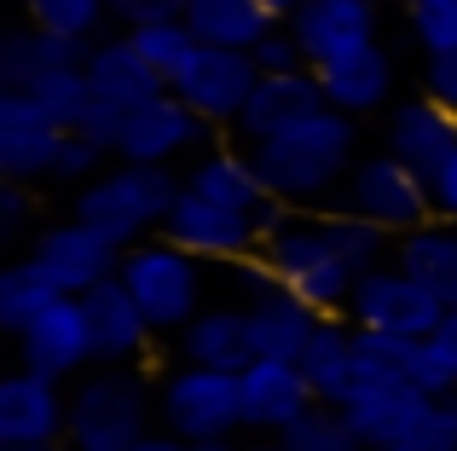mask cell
Masks as SVG:
<instances>
[{
  "instance_id": "1",
  "label": "cell",
  "mask_w": 457,
  "mask_h": 451,
  "mask_svg": "<svg viewBox=\"0 0 457 451\" xmlns=\"http://www.w3.org/2000/svg\"><path fill=\"white\" fill-rule=\"evenodd\" d=\"M353 145H359L353 116L319 111V116H307V122H295V127H284V134L249 145V157H255L267 192L295 209V203H319L324 192L347 185V174H353V162H359Z\"/></svg>"
},
{
  "instance_id": "2",
  "label": "cell",
  "mask_w": 457,
  "mask_h": 451,
  "mask_svg": "<svg viewBox=\"0 0 457 451\" xmlns=\"http://www.w3.org/2000/svg\"><path fill=\"white\" fill-rule=\"evenodd\" d=\"M186 192V180H174L168 168H156V162H122V168H104L99 180H87L76 192V215L81 226H93L99 237H111L116 249H134L145 243L151 232H162L168 209H174V197Z\"/></svg>"
},
{
  "instance_id": "3",
  "label": "cell",
  "mask_w": 457,
  "mask_h": 451,
  "mask_svg": "<svg viewBox=\"0 0 457 451\" xmlns=\"http://www.w3.org/2000/svg\"><path fill=\"white\" fill-rule=\"evenodd\" d=\"M151 388L134 365H99L70 388V429L76 451H134L151 434Z\"/></svg>"
},
{
  "instance_id": "4",
  "label": "cell",
  "mask_w": 457,
  "mask_h": 451,
  "mask_svg": "<svg viewBox=\"0 0 457 451\" xmlns=\"http://www.w3.org/2000/svg\"><path fill=\"white\" fill-rule=\"evenodd\" d=\"M261 255L272 260V272L284 278V290L302 295L312 313H347V295H353L359 272L336 255V243L324 237V220H284L278 232L261 243Z\"/></svg>"
},
{
  "instance_id": "5",
  "label": "cell",
  "mask_w": 457,
  "mask_h": 451,
  "mask_svg": "<svg viewBox=\"0 0 457 451\" xmlns=\"http://www.w3.org/2000/svg\"><path fill=\"white\" fill-rule=\"evenodd\" d=\"M116 278L134 290V301L145 307L151 330H186L203 313V260L186 255L168 237H145V243L122 249V272Z\"/></svg>"
},
{
  "instance_id": "6",
  "label": "cell",
  "mask_w": 457,
  "mask_h": 451,
  "mask_svg": "<svg viewBox=\"0 0 457 451\" xmlns=\"http://www.w3.org/2000/svg\"><path fill=\"white\" fill-rule=\"evenodd\" d=\"M156 417L174 440H232L244 429V388L237 371H209V365H179L156 388Z\"/></svg>"
},
{
  "instance_id": "7",
  "label": "cell",
  "mask_w": 457,
  "mask_h": 451,
  "mask_svg": "<svg viewBox=\"0 0 457 451\" xmlns=\"http://www.w3.org/2000/svg\"><path fill=\"white\" fill-rule=\"evenodd\" d=\"M347 209L365 215L370 226H382L388 237H405L417 226L435 220V197H428V174H417L411 162H400L394 151H377V157H359L353 174L342 185Z\"/></svg>"
},
{
  "instance_id": "8",
  "label": "cell",
  "mask_w": 457,
  "mask_h": 451,
  "mask_svg": "<svg viewBox=\"0 0 457 451\" xmlns=\"http://www.w3.org/2000/svg\"><path fill=\"white\" fill-rule=\"evenodd\" d=\"M347 324L353 330H382V336H417L428 341L446 318V307L400 266V260H382V266L359 272L353 295H347Z\"/></svg>"
},
{
  "instance_id": "9",
  "label": "cell",
  "mask_w": 457,
  "mask_h": 451,
  "mask_svg": "<svg viewBox=\"0 0 457 451\" xmlns=\"http://www.w3.org/2000/svg\"><path fill=\"white\" fill-rule=\"evenodd\" d=\"M255 81H261L255 53H232V46H197V53H191V64L179 70L174 81H168V93H174V99H186L209 127H237V116H244Z\"/></svg>"
},
{
  "instance_id": "10",
  "label": "cell",
  "mask_w": 457,
  "mask_h": 451,
  "mask_svg": "<svg viewBox=\"0 0 457 451\" xmlns=\"http://www.w3.org/2000/svg\"><path fill=\"white\" fill-rule=\"evenodd\" d=\"M162 237L168 243H179L186 255L197 260H244V255H261V226L255 215H244V209H226V203H209V197H197L186 185V192L174 197V209H168L162 220Z\"/></svg>"
},
{
  "instance_id": "11",
  "label": "cell",
  "mask_w": 457,
  "mask_h": 451,
  "mask_svg": "<svg viewBox=\"0 0 457 451\" xmlns=\"http://www.w3.org/2000/svg\"><path fill=\"white\" fill-rule=\"evenodd\" d=\"M29 260H41V272L64 295H87V290H99L104 278L122 272V249H116L111 237H99L93 226H81V220H58V226H46V232H35Z\"/></svg>"
},
{
  "instance_id": "12",
  "label": "cell",
  "mask_w": 457,
  "mask_h": 451,
  "mask_svg": "<svg viewBox=\"0 0 457 451\" xmlns=\"http://www.w3.org/2000/svg\"><path fill=\"white\" fill-rule=\"evenodd\" d=\"M18 353H23V371L35 376H81L93 365V330H87V307L81 295H58L29 330H18Z\"/></svg>"
},
{
  "instance_id": "13",
  "label": "cell",
  "mask_w": 457,
  "mask_h": 451,
  "mask_svg": "<svg viewBox=\"0 0 457 451\" xmlns=\"http://www.w3.org/2000/svg\"><path fill=\"white\" fill-rule=\"evenodd\" d=\"M58 145H64V127L41 111V99L0 87V174L18 185L41 180V174H53Z\"/></svg>"
},
{
  "instance_id": "14",
  "label": "cell",
  "mask_w": 457,
  "mask_h": 451,
  "mask_svg": "<svg viewBox=\"0 0 457 451\" xmlns=\"http://www.w3.org/2000/svg\"><path fill=\"white\" fill-rule=\"evenodd\" d=\"M203 139H209V122H203V116L191 111L186 99L162 93V99H151V104H139V111H128L116 157H122V162H156V168H168L174 157L197 151Z\"/></svg>"
},
{
  "instance_id": "15",
  "label": "cell",
  "mask_w": 457,
  "mask_h": 451,
  "mask_svg": "<svg viewBox=\"0 0 457 451\" xmlns=\"http://www.w3.org/2000/svg\"><path fill=\"white\" fill-rule=\"evenodd\" d=\"M70 429V394L53 376L18 371L0 382V446H58Z\"/></svg>"
},
{
  "instance_id": "16",
  "label": "cell",
  "mask_w": 457,
  "mask_h": 451,
  "mask_svg": "<svg viewBox=\"0 0 457 451\" xmlns=\"http://www.w3.org/2000/svg\"><path fill=\"white\" fill-rule=\"evenodd\" d=\"M237 388H244V429L255 434H284L307 406H319L295 359H249L237 371Z\"/></svg>"
},
{
  "instance_id": "17",
  "label": "cell",
  "mask_w": 457,
  "mask_h": 451,
  "mask_svg": "<svg viewBox=\"0 0 457 451\" xmlns=\"http://www.w3.org/2000/svg\"><path fill=\"white\" fill-rule=\"evenodd\" d=\"M290 35L302 41V58L312 70L359 53L377 41V6L370 0H307L290 18Z\"/></svg>"
},
{
  "instance_id": "18",
  "label": "cell",
  "mask_w": 457,
  "mask_h": 451,
  "mask_svg": "<svg viewBox=\"0 0 457 451\" xmlns=\"http://www.w3.org/2000/svg\"><path fill=\"white\" fill-rule=\"evenodd\" d=\"M319 111H330L319 70H278V76H261L255 81L244 116H237V134H244L249 145H261V139L284 134V127L307 122V116H319Z\"/></svg>"
},
{
  "instance_id": "19",
  "label": "cell",
  "mask_w": 457,
  "mask_h": 451,
  "mask_svg": "<svg viewBox=\"0 0 457 451\" xmlns=\"http://www.w3.org/2000/svg\"><path fill=\"white\" fill-rule=\"evenodd\" d=\"M81 307H87V330H93V359L99 365H134L139 353L151 348V318L145 307L134 301V290H128L122 278H104L99 290L81 295Z\"/></svg>"
},
{
  "instance_id": "20",
  "label": "cell",
  "mask_w": 457,
  "mask_h": 451,
  "mask_svg": "<svg viewBox=\"0 0 457 451\" xmlns=\"http://www.w3.org/2000/svg\"><path fill=\"white\" fill-rule=\"evenodd\" d=\"M428 406H435V399L417 394L411 382H370V388H359L342 411H347V422H353L359 446H411L417 429H423V417H428Z\"/></svg>"
},
{
  "instance_id": "21",
  "label": "cell",
  "mask_w": 457,
  "mask_h": 451,
  "mask_svg": "<svg viewBox=\"0 0 457 451\" xmlns=\"http://www.w3.org/2000/svg\"><path fill=\"white\" fill-rule=\"evenodd\" d=\"M452 145H457V111L435 104L428 93H423V99H400L388 111L382 151H394L400 162H411L417 174H435L440 162L452 157Z\"/></svg>"
},
{
  "instance_id": "22",
  "label": "cell",
  "mask_w": 457,
  "mask_h": 451,
  "mask_svg": "<svg viewBox=\"0 0 457 451\" xmlns=\"http://www.w3.org/2000/svg\"><path fill=\"white\" fill-rule=\"evenodd\" d=\"M87 81H93V99H111L122 111H139V104L162 99L168 76L139 53L128 35H111V41H93L87 53Z\"/></svg>"
},
{
  "instance_id": "23",
  "label": "cell",
  "mask_w": 457,
  "mask_h": 451,
  "mask_svg": "<svg viewBox=\"0 0 457 451\" xmlns=\"http://www.w3.org/2000/svg\"><path fill=\"white\" fill-rule=\"evenodd\" d=\"M93 41H76V35H53V29H12L6 41H0V87L6 93H29L41 76H53V70H76L87 64Z\"/></svg>"
},
{
  "instance_id": "24",
  "label": "cell",
  "mask_w": 457,
  "mask_h": 451,
  "mask_svg": "<svg viewBox=\"0 0 457 451\" xmlns=\"http://www.w3.org/2000/svg\"><path fill=\"white\" fill-rule=\"evenodd\" d=\"M302 376L312 382V394L324 399V406H347L359 388V330L347 324V318H319V330H312L307 353L302 359Z\"/></svg>"
},
{
  "instance_id": "25",
  "label": "cell",
  "mask_w": 457,
  "mask_h": 451,
  "mask_svg": "<svg viewBox=\"0 0 457 451\" xmlns=\"http://www.w3.org/2000/svg\"><path fill=\"white\" fill-rule=\"evenodd\" d=\"M319 81H324V99H330V111H342V116H370V111H382V104L394 99V58L382 53L377 41H370V46H359V53L324 64Z\"/></svg>"
},
{
  "instance_id": "26",
  "label": "cell",
  "mask_w": 457,
  "mask_h": 451,
  "mask_svg": "<svg viewBox=\"0 0 457 451\" xmlns=\"http://www.w3.org/2000/svg\"><path fill=\"white\" fill-rule=\"evenodd\" d=\"M249 359H255V348H249V307H203L179 330V365L244 371Z\"/></svg>"
},
{
  "instance_id": "27",
  "label": "cell",
  "mask_w": 457,
  "mask_h": 451,
  "mask_svg": "<svg viewBox=\"0 0 457 451\" xmlns=\"http://www.w3.org/2000/svg\"><path fill=\"white\" fill-rule=\"evenodd\" d=\"M186 23L203 46H232V53H255L272 29H278V12L267 0H191Z\"/></svg>"
},
{
  "instance_id": "28",
  "label": "cell",
  "mask_w": 457,
  "mask_h": 451,
  "mask_svg": "<svg viewBox=\"0 0 457 451\" xmlns=\"http://www.w3.org/2000/svg\"><path fill=\"white\" fill-rule=\"evenodd\" d=\"M319 318L324 313H312L302 295L272 290L267 301H249V348H255V359H302Z\"/></svg>"
},
{
  "instance_id": "29",
  "label": "cell",
  "mask_w": 457,
  "mask_h": 451,
  "mask_svg": "<svg viewBox=\"0 0 457 451\" xmlns=\"http://www.w3.org/2000/svg\"><path fill=\"white\" fill-rule=\"evenodd\" d=\"M394 260H400L440 307H457V226L428 220V226H417V232L394 237Z\"/></svg>"
},
{
  "instance_id": "30",
  "label": "cell",
  "mask_w": 457,
  "mask_h": 451,
  "mask_svg": "<svg viewBox=\"0 0 457 451\" xmlns=\"http://www.w3.org/2000/svg\"><path fill=\"white\" fill-rule=\"evenodd\" d=\"M186 185H191V192H197V197H209V203L244 209V215H255V209H261V203H267V197H272L249 151H203V157L191 162Z\"/></svg>"
},
{
  "instance_id": "31",
  "label": "cell",
  "mask_w": 457,
  "mask_h": 451,
  "mask_svg": "<svg viewBox=\"0 0 457 451\" xmlns=\"http://www.w3.org/2000/svg\"><path fill=\"white\" fill-rule=\"evenodd\" d=\"M58 295H64V290H58V283L41 272V260H29V255L12 260V266L0 272V324L18 336V330H29L35 318L58 301Z\"/></svg>"
},
{
  "instance_id": "32",
  "label": "cell",
  "mask_w": 457,
  "mask_h": 451,
  "mask_svg": "<svg viewBox=\"0 0 457 451\" xmlns=\"http://www.w3.org/2000/svg\"><path fill=\"white\" fill-rule=\"evenodd\" d=\"M319 220H324V237L336 243V255H342L353 272H370V266H382V260L394 255V237L382 232V226H370L365 215H353V209H342V215H319Z\"/></svg>"
},
{
  "instance_id": "33",
  "label": "cell",
  "mask_w": 457,
  "mask_h": 451,
  "mask_svg": "<svg viewBox=\"0 0 457 451\" xmlns=\"http://www.w3.org/2000/svg\"><path fill=\"white\" fill-rule=\"evenodd\" d=\"M278 446L284 451H359V434H353V422H347L342 406H324L319 399V406H307L302 417L278 434Z\"/></svg>"
},
{
  "instance_id": "34",
  "label": "cell",
  "mask_w": 457,
  "mask_h": 451,
  "mask_svg": "<svg viewBox=\"0 0 457 451\" xmlns=\"http://www.w3.org/2000/svg\"><path fill=\"white\" fill-rule=\"evenodd\" d=\"M128 41H134V46L151 58L156 70H162L168 81H174L179 70L191 64V53L203 46L197 35H191V23H186V18H168V23H139V29H128Z\"/></svg>"
},
{
  "instance_id": "35",
  "label": "cell",
  "mask_w": 457,
  "mask_h": 451,
  "mask_svg": "<svg viewBox=\"0 0 457 451\" xmlns=\"http://www.w3.org/2000/svg\"><path fill=\"white\" fill-rule=\"evenodd\" d=\"M35 99H41V111L53 116L58 127H81V116H87V104H93V81H87V64H76V70H53V76H41L35 81Z\"/></svg>"
},
{
  "instance_id": "36",
  "label": "cell",
  "mask_w": 457,
  "mask_h": 451,
  "mask_svg": "<svg viewBox=\"0 0 457 451\" xmlns=\"http://www.w3.org/2000/svg\"><path fill=\"white\" fill-rule=\"evenodd\" d=\"M35 29H53V35H76V41H93L99 23L111 18V0H23Z\"/></svg>"
},
{
  "instance_id": "37",
  "label": "cell",
  "mask_w": 457,
  "mask_h": 451,
  "mask_svg": "<svg viewBox=\"0 0 457 451\" xmlns=\"http://www.w3.org/2000/svg\"><path fill=\"white\" fill-rule=\"evenodd\" d=\"M405 23H411V41L435 53H457V0H405Z\"/></svg>"
},
{
  "instance_id": "38",
  "label": "cell",
  "mask_w": 457,
  "mask_h": 451,
  "mask_svg": "<svg viewBox=\"0 0 457 451\" xmlns=\"http://www.w3.org/2000/svg\"><path fill=\"white\" fill-rule=\"evenodd\" d=\"M104 157L111 151L93 145L87 134H64V145H58V162H53V180H70V185H87L104 174Z\"/></svg>"
},
{
  "instance_id": "39",
  "label": "cell",
  "mask_w": 457,
  "mask_h": 451,
  "mask_svg": "<svg viewBox=\"0 0 457 451\" xmlns=\"http://www.w3.org/2000/svg\"><path fill=\"white\" fill-rule=\"evenodd\" d=\"M232 290L244 295V307H249V301H267L272 290H284V278L272 272L267 255H244V260H232Z\"/></svg>"
},
{
  "instance_id": "40",
  "label": "cell",
  "mask_w": 457,
  "mask_h": 451,
  "mask_svg": "<svg viewBox=\"0 0 457 451\" xmlns=\"http://www.w3.org/2000/svg\"><path fill=\"white\" fill-rule=\"evenodd\" d=\"M122 122H128V111H122V104L93 99V104H87V116H81V127H70V134H87L93 145H104V151L116 157V145H122Z\"/></svg>"
},
{
  "instance_id": "41",
  "label": "cell",
  "mask_w": 457,
  "mask_h": 451,
  "mask_svg": "<svg viewBox=\"0 0 457 451\" xmlns=\"http://www.w3.org/2000/svg\"><path fill=\"white\" fill-rule=\"evenodd\" d=\"M411 451H457V399H435Z\"/></svg>"
},
{
  "instance_id": "42",
  "label": "cell",
  "mask_w": 457,
  "mask_h": 451,
  "mask_svg": "<svg viewBox=\"0 0 457 451\" xmlns=\"http://www.w3.org/2000/svg\"><path fill=\"white\" fill-rule=\"evenodd\" d=\"M255 64H261V76H278V70H312L302 58V41L290 35V23H278V29L255 46Z\"/></svg>"
},
{
  "instance_id": "43",
  "label": "cell",
  "mask_w": 457,
  "mask_h": 451,
  "mask_svg": "<svg viewBox=\"0 0 457 451\" xmlns=\"http://www.w3.org/2000/svg\"><path fill=\"white\" fill-rule=\"evenodd\" d=\"M191 0H111V18L122 29H139V23H168V18H186Z\"/></svg>"
},
{
  "instance_id": "44",
  "label": "cell",
  "mask_w": 457,
  "mask_h": 451,
  "mask_svg": "<svg viewBox=\"0 0 457 451\" xmlns=\"http://www.w3.org/2000/svg\"><path fill=\"white\" fill-rule=\"evenodd\" d=\"M423 93L435 104H446V111H457V53H435L423 64Z\"/></svg>"
},
{
  "instance_id": "45",
  "label": "cell",
  "mask_w": 457,
  "mask_h": 451,
  "mask_svg": "<svg viewBox=\"0 0 457 451\" xmlns=\"http://www.w3.org/2000/svg\"><path fill=\"white\" fill-rule=\"evenodd\" d=\"M428 197H435V220L457 226V145H452V157L428 174Z\"/></svg>"
},
{
  "instance_id": "46",
  "label": "cell",
  "mask_w": 457,
  "mask_h": 451,
  "mask_svg": "<svg viewBox=\"0 0 457 451\" xmlns=\"http://www.w3.org/2000/svg\"><path fill=\"white\" fill-rule=\"evenodd\" d=\"M29 185H18V180H6L0 185V237H12V232H23L29 226Z\"/></svg>"
},
{
  "instance_id": "47",
  "label": "cell",
  "mask_w": 457,
  "mask_h": 451,
  "mask_svg": "<svg viewBox=\"0 0 457 451\" xmlns=\"http://www.w3.org/2000/svg\"><path fill=\"white\" fill-rule=\"evenodd\" d=\"M428 341H435V348L446 353V365L457 371V307H446V318H440V330H435Z\"/></svg>"
},
{
  "instance_id": "48",
  "label": "cell",
  "mask_w": 457,
  "mask_h": 451,
  "mask_svg": "<svg viewBox=\"0 0 457 451\" xmlns=\"http://www.w3.org/2000/svg\"><path fill=\"white\" fill-rule=\"evenodd\" d=\"M134 451H186V440H174V434H145Z\"/></svg>"
},
{
  "instance_id": "49",
  "label": "cell",
  "mask_w": 457,
  "mask_h": 451,
  "mask_svg": "<svg viewBox=\"0 0 457 451\" xmlns=\"http://www.w3.org/2000/svg\"><path fill=\"white\" fill-rule=\"evenodd\" d=\"M186 451H244V446H237V440H191Z\"/></svg>"
},
{
  "instance_id": "50",
  "label": "cell",
  "mask_w": 457,
  "mask_h": 451,
  "mask_svg": "<svg viewBox=\"0 0 457 451\" xmlns=\"http://www.w3.org/2000/svg\"><path fill=\"white\" fill-rule=\"evenodd\" d=\"M267 6H272V12H278V18H284V23H290V18H295V12H302V6H307V0H267Z\"/></svg>"
},
{
  "instance_id": "51",
  "label": "cell",
  "mask_w": 457,
  "mask_h": 451,
  "mask_svg": "<svg viewBox=\"0 0 457 451\" xmlns=\"http://www.w3.org/2000/svg\"><path fill=\"white\" fill-rule=\"evenodd\" d=\"M244 451H284V446H278V434H267V440H255V446H244Z\"/></svg>"
},
{
  "instance_id": "52",
  "label": "cell",
  "mask_w": 457,
  "mask_h": 451,
  "mask_svg": "<svg viewBox=\"0 0 457 451\" xmlns=\"http://www.w3.org/2000/svg\"><path fill=\"white\" fill-rule=\"evenodd\" d=\"M0 451H58V446H0Z\"/></svg>"
},
{
  "instance_id": "53",
  "label": "cell",
  "mask_w": 457,
  "mask_h": 451,
  "mask_svg": "<svg viewBox=\"0 0 457 451\" xmlns=\"http://www.w3.org/2000/svg\"><path fill=\"white\" fill-rule=\"evenodd\" d=\"M359 451H411V446H359Z\"/></svg>"
},
{
  "instance_id": "54",
  "label": "cell",
  "mask_w": 457,
  "mask_h": 451,
  "mask_svg": "<svg viewBox=\"0 0 457 451\" xmlns=\"http://www.w3.org/2000/svg\"><path fill=\"white\" fill-rule=\"evenodd\" d=\"M370 6H377V0H370Z\"/></svg>"
}]
</instances>
